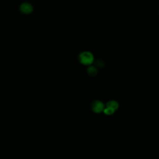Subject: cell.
I'll return each mask as SVG.
<instances>
[{
    "label": "cell",
    "mask_w": 159,
    "mask_h": 159,
    "mask_svg": "<svg viewBox=\"0 0 159 159\" xmlns=\"http://www.w3.org/2000/svg\"><path fill=\"white\" fill-rule=\"evenodd\" d=\"M80 62L85 65H91L94 61L93 54L89 52H81L79 55Z\"/></svg>",
    "instance_id": "cell-1"
},
{
    "label": "cell",
    "mask_w": 159,
    "mask_h": 159,
    "mask_svg": "<svg viewBox=\"0 0 159 159\" xmlns=\"http://www.w3.org/2000/svg\"><path fill=\"white\" fill-rule=\"evenodd\" d=\"M19 10L22 14H29L32 12L33 11V6L31 4L27 2H24L20 4L19 6Z\"/></svg>",
    "instance_id": "cell-2"
},
{
    "label": "cell",
    "mask_w": 159,
    "mask_h": 159,
    "mask_svg": "<svg viewBox=\"0 0 159 159\" xmlns=\"http://www.w3.org/2000/svg\"><path fill=\"white\" fill-rule=\"evenodd\" d=\"M92 109L96 113H99L103 111L104 109V104L100 101H95L91 105Z\"/></svg>",
    "instance_id": "cell-3"
},
{
    "label": "cell",
    "mask_w": 159,
    "mask_h": 159,
    "mask_svg": "<svg viewBox=\"0 0 159 159\" xmlns=\"http://www.w3.org/2000/svg\"><path fill=\"white\" fill-rule=\"evenodd\" d=\"M106 107H109L111 109H112L113 110L115 111L118 108L119 104L116 101H110L107 102V103L106 104Z\"/></svg>",
    "instance_id": "cell-4"
},
{
    "label": "cell",
    "mask_w": 159,
    "mask_h": 159,
    "mask_svg": "<svg viewBox=\"0 0 159 159\" xmlns=\"http://www.w3.org/2000/svg\"><path fill=\"white\" fill-rule=\"evenodd\" d=\"M88 72L91 75H95L97 73V70L94 66H89L88 68Z\"/></svg>",
    "instance_id": "cell-5"
},
{
    "label": "cell",
    "mask_w": 159,
    "mask_h": 159,
    "mask_svg": "<svg viewBox=\"0 0 159 159\" xmlns=\"http://www.w3.org/2000/svg\"><path fill=\"white\" fill-rule=\"evenodd\" d=\"M103 111H104V112L106 115H111V114H112L115 111L113 110L112 109H111V108H109V107H104Z\"/></svg>",
    "instance_id": "cell-6"
}]
</instances>
